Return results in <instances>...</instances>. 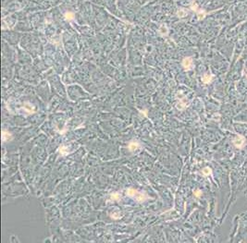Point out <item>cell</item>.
I'll list each match as a JSON object with an SVG mask.
<instances>
[{"instance_id": "1", "label": "cell", "mask_w": 247, "mask_h": 243, "mask_svg": "<svg viewBox=\"0 0 247 243\" xmlns=\"http://www.w3.org/2000/svg\"><path fill=\"white\" fill-rule=\"evenodd\" d=\"M127 194H128L130 197H132L134 198L136 201L138 202H144L145 200L148 199V196L146 194L143 193V192H140L136 190H133V189H129L128 191H127Z\"/></svg>"}, {"instance_id": "2", "label": "cell", "mask_w": 247, "mask_h": 243, "mask_svg": "<svg viewBox=\"0 0 247 243\" xmlns=\"http://www.w3.org/2000/svg\"><path fill=\"white\" fill-rule=\"evenodd\" d=\"M233 143H234V145H235L236 147L241 148L243 145H244V143H245L244 138L241 137V136H238V137L233 141Z\"/></svg>"}, {"instance_id": "3", "label": "cell", "mask_w": 247, "mask_h": 243, "mask_svg": "<svg viewBox=\"0 0 247 243\" xmlns=\"http://www.w3.org/2000/svg\"><path fill=\"white\" fill-rule=\"evenodd\" d=\"M182 66L184 67L185 70H190L192 66V59L191 57H186L183 59L182 61Z\"/></svg>"}, {"instance_id": "4", "label": "cell", "mask_w": 247, "mask_h": 243, "mask_svg": "<svg viewBox=\"0 0 247 243\" xmlns=\"http://www.w3.org/2000/svg\"><path fill=\"white\" fill-rule=\"evenodd\" d=\"M137 148H139V144H138L137 142H132V143H130V145H129V149H130V151H135Z\"/></svg>"}, {"instance_id": "5", "label": "cell", "mask_w": 247, "mask_h": 243, "mask_svg": "<svg viewBox=\"0 0 247 243\" xmlns=\"http://www.w3.org/2000/svg\"><path fill=\"white\" fill-rule=\"evenodd\" d=\"M2 139H3V141H8V140L11 139V135H10V134L8 133V132L3 131V133H2Z\"/></svg>"}, {"instance_id": "6", "label": "cell", "mask_w": 247, "mask_h": 243, "mask_svg": "<svg viewBox=\"0 0 247 243\" xmlns=\"http://www.w3.org/2000/svg\"><path fill=\"white\" fill-rule=\"evenodd\" d=\"M211 80H212V76H210V75H204L202 77V81H204L205 83H208V82H210L211 81Z\"/></svg>"}, {"instance_id": "7", "label": "cell", "mask_w": 247, "mask_h": 243, "mask_svg": "<svg viewBox=\"0 0 247 243\" xmlns=\"http://www.w3.org/2000/svg\"><path fill=\"white\" fill-rule=\"evenodd\" d=\"M65 18H66L68 21H71V19H74V14L72 12H67L65 14Z\"/></svg>"}, {"instance_id": "8", "label": "cell", "mask_w": 247, "mask_h": 243, "mask_svg": "<svg viewBox=\"0 0 247 243\" xmlns=\"http://www.w3.org/2000/svg\"><path fill=\"white\" fill-rule=\"evenodd\" d=\"M203 174L204 175H206V176H207V175H209L210 173H211V169H210L209 167H205L204 169H203Z\"/></svg>"}, {"instance_id": "9", "label": "cell", "mask_w": 247, "mask_h": 243, "mask_svg": "<svg viewBox=\"0 0 247 243\" xmlns=\"http://www.w3.org/2000/svg\"><path fill=\"white\" fill-rule=\"evenodd\" d=\"M177 14L179 17H184V16L186 15V11H185L184 9H180L179 11L177 12Z\"/></svg>"}, {"instance_id": "10", "label": "cell", "mask_w": 247, "mask_h": 243, "mask_svg": "<svg viewBox=\"0 0 247 243\" xmlns=\"http://www.w3.org/2000/svg\"><path fill=\"white\" fill-rule=\"evenodd\" d=\"M111 199H112V200L117 201V200H119V199H120V196H119L118 193H113L111 195Z\"/></svg>"}, {"instance_id": "11", "label": "cell", "mask_w": 247, "mask_h": 243, "mask_svg": "<svg viewBox=\"0 0 247 243\" xmlns=\"http://www.w3.org/2000/svg\"><path fill=\"white\" fill-rule=\"evenodd\" d=\"M201 194H202V193H201L200 190H196V191L194 192V195H195L196 197H199V196L201 195Z\"/></svg>"}]
</instances>
